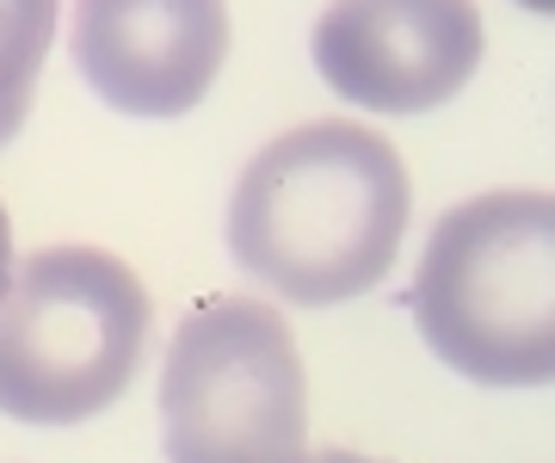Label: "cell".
Instances as JSON below:
<instances>
[{"instance_id":"obj_6","label":"cell","mask_w":555,"mask_h":463,"mask_svg":"<svg viewBox=\"0 0 555 463\" xmlns=\"http://www.w3.org/2000/svg\"><path fill=\"white\" fill-rule=\"evenodd\" d=\"M80 81L124 118H185L229 56V0H75Z\"/></svg>"},{"instance_id":"obj_7","label":"cell","mask_w":555,"mask_h":463,"mask_svg":"<svg viewBox=\"0 0 555 463\" xmlns=\"http://www.w3.org/2000/svg\"><path fill=\"white\" fill-rule=\"evenodd\" d=\"M62 0H0V149L20 137L31 93H38L43 56L56 43Z\"/></svg>"},{"instance_id":"obj_1","label":"cell","mask_w":555,"mask_h":463,"mask_svg":"<svg viewBox=\"0 0 555 463\" xmlns=\"http://www.w3.org/2000/svg\"><path fill=\"white\" fill-rule=\"evenodd\" d=\"M414 185L396 142L352 118H315L266 142L229 198V254L302 309L377 291L408 242Z\"/></svg>"},{"instance_id":"obj_2","label":"cell","mask_w":555,"mask_h":463,"mask_svg":"<svg viewBox=\"0 0 555 463\" xmlns=\"http://www.w3.org/2000/svg\"><path fill=\"white\" fill-rule=\"evenodd\" d=\"M414 322L456 377L543 389L555 377L550 192H481L444 210L414 272Z\"/></svg>"},{"instance_id":"obj_10","label":"cell","mask_w":555,"mask_h":463,"mask_svg":"<svg viewBox=\"0 0 555 463\" xmlns=\"http://www.w3.org/2000/svg\"><path fill=\"white\" fill-rule=\"evenodd\" d=\"M525 7H531V13H550V7H555V0H525Z\"/></svg>"},{"instance_id":"obj_4","label":"cell","mask_w":555,"mask_h":463,"mask_svg":"<svg viewBox=\"0 0 555 463\" xmlns=\"http://www.w3.org/2000/svg\"><path fill=\"white\" fill-rule=\"evenodd\" d=\"M167 463H309V371L259 297L204 303L160 364Z\"/></svg>"},{"instance_id":"obj_8","label":"cell","mask_w":555,"mask_h":463,"mask_svg":"<svg viewBox=\"0 0 555 463\" xmlns=\"http://www.w3.org/2000/svg\"><path fill=\"white\" fill-rule=\"evenodd\" d=\"M13 284V222H7V204H0V297Z\"/></svg>"},{"instance_id":"obj_5","label":"cell","mask_w":555,"mask_h":463,"mask_svg":"<svg viewBox=\"0 0 555 463\" xmlns=\"http://www.w3.org/2000/svg\"><path fill=\"white\" fill-rule=\"evenodd\" d=\"M476 0H334L315 20V75L358 112L414 118L481 68Z\"/></svg>"},{"instance_id":"obj_9","label":"cell","mask_w":555,"mask_h":463,"mask_svg":"<svg viewBox=\"0 0 555 463\" xmlns=\"http://www.w3.org/2000/svg\"><path fill=\"white\" fill-rule=\"evenodd\" d=\"M309 463H377V458H358V451H321V458H309Z\"/></svg>"},{"instance_id":"obj_3","label":"cell","mask_w":555,"mask_h":463,"mask_svg":"<svg viewBox=\"0 0 555 463\" xmlns=\"http://www.w3.org/2000/svg\"><path fill=\"white\" fill-rule=\"evenodd\" d=\"M149 346V291L105 247H43L0 297V414L75 426L118 402Z\"/></svg>"}]
</instances>
